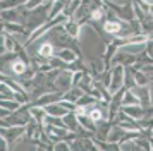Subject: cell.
I'll list each match as a JSON object with an SVG mask.
<instances>
[{
	"label": "cell",
	"instance_id": "obj_1",
	"mask_svg": "<svg viewBox=\"0 0 153 151\" xmlns=\"http://www.w3.org/2000/svg\"><path fill=\"white\" fill-rule=\"evenodd\" d=\"M103 29L107 31L108 34H115V33H119L120 31V21H117V19H110V21H107L103 24Z\"/></svg>",
	"mask_w": 153,
	"mask_h": 151
},
{
	"label": "cell",
	"instance_id": "obj_2",
	"mask_svg": "<svg viewBox=\"0 0 153 151\" xmlns=\"http://www.w3.org/2000/svg\"><path fill=\"white\" fill-rule=\"evenodd\" d=\"M38 53L42 55V57H45V58H50V57L53 55V47H52V43H43L42 47H40V50H38Z\"/></svg>",
	"mask_w": 153,
	"mask_h": 151
},
{
	"label": "cell",
	"instance_id": "obj_3",
	"mask_svg": "<svg viewBox=\"0 0 153 151\" xmlns=\"http://www.w3.org/2000/svg\"><path fill=\"white\" fill-rule=\"evenodd\" d=\"M12 70H14L16 74H22L24 70H26V64L22 60H16L12 62Z\"/></svg>",
	"mask_w": 153,
	"mask_h": 151
},
{
	"label": "cell",
	"instance_id": "obj_4",
	"mask_svg": "<svg viewBox=\"0 0 153 151\" xmlns=\"http://www.w3.org/2000/svg\"><path fill=\"white\" fill-rule=\"evenodd\" d=\"M67 31H69L71 36H77V33H79V26H77L76 22H67Z\"/></svg>",
	"mask_w": 153,
	"mask_h": 151
},
{
	"label": "cell",
	"instance_id": "obj_5",
	"mask_svg": "<svg viewBox=\"0 0 153 151\" xmlns=\"http://www.w3.org/2000/svg\"><path fill=\"white\" fill-rule=\"evenodd\" d=\"M90 118H91V120H95V122L100 120V118H102V112H100V110H91Z\"/></svg>",
	"mask_w": 153,
	"mask_h": 151
},
{
	"label": "cell",
	"instance_id": "obj_6",
	"mask_svg": "<svg viewBox=\"0 0 153 151\" xmlns=\"http://www.w3.org/2000/svg\"><path fill=\"white\" fill-rule=\"evenodd\" d=\"M102 17H103V10L97 9V10L93 12V19H102Z\"/></svg>",
	"mask_w": 153,
	"mask_h": 151
},
{
	"label": "cell",
	"instance_id": "obj_7",
	"mask_svg": "<svg viewBox=\"0 0 153 151\" xmlns=\"http://www.w3.org/2000/svg\"><path fill=\"white\" fill-rule=\"evenodd\" d=\"M148 52H150V55L153 57V41L150 43V47H148Z\"/></svg>",
	"mask_w": 153,
	"mask_h": 151
}]
</instances>
